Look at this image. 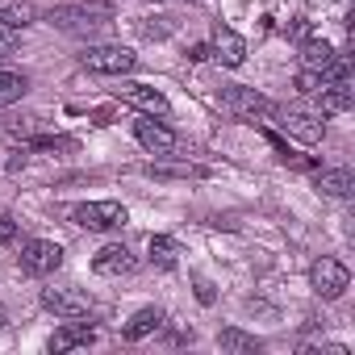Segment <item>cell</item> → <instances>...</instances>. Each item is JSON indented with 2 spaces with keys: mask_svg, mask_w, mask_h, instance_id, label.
I'll use <instances>...</instances> for the list:
<instances>
[{
  "mask_svg": "<svg viewBox=\"0 0 355 355\" xmlns=\"http://www.w3.org/2000/svg\"><path fill=\"white\" fill-rule=\"evenodd\" d=\"M80 63L96 76H130L138 67V55L130 46H117V42H96V46L80 51Z\"/></svg>",
  "mask_w": 355,
  "mask_h": 355,
  "instance_id": "cell-1",
  "label": "cell"
},
{
  "mask_svg": "<svg viewBox=\"0 0 355 355\" xmlns=\"http://www.w3.org/2000/svg\"><path fill=\"white\" fill-rule=\"evenodd\" d=\"M113 17H117L113 5H59V9H51V26H59L67 34H88L96 26H109Z\"/></svg>",
  "mask_w": 355,
  "mask_h": 355,
  "instance_id": "cell-2",
  "label": "cell"
},
{
  "mask_svg": "<svg viewBox=\"0 0 355 355\" xmlns=\"http://www.w3.org/2000/svg\"><path fill=\"white\" fill-rule=\"evenodd\" d=\"M71 222H76L80 230L105 234V230H121V226L130 222V214H125L121 201H84V205L71 209Z\"/></svg>",
  "mask_w": 355,
  "mask_h": 355,
  "instance_id": "cell-3",
  "label": "cell"
},
{
  "mask_svg": "<svg viewBox=\"0 0 355 355\" xmlns=\"http://www.w3.org/2000/svg\"><path fill=\"white\" fill-rule=\"evenodd\" d=\"M222 105L234 113V117H247V121H255V117H276V101H268L263 92H255V88H243V84H226L222 88Z\"/></svg>",
  "mask_w": 355,
  "mask_h": 355,
  "instance_id": "cell-4",
  "label": "cell"
},
{
  "mask_svg": "<svg viewBox=\"0 0 355 355\" xmlns=\"http://www.w3.org/2000/svg\"><path fill=\"white\" fill-rule=\"evenodd\" d=\"M309 284H313V293H318L322 301H334V297H343V293H347L351 272H347V263H343V259L322 255V259L309 268Z\"/></svg>",
  "mask_w": 355,
  "mask_h": 355,
  "instance_id": "cell-5",
  "label": "cell"
},
{
  "mask_svg": "<svg viewBox=\"0 0 355 355\" xmlns=\"http://www.w3.org/2000/svg\"><path fill=\"white\" fill-rule=\"evenodd\" d=\"M134 138H138L150 155H159V159H167V155L180 150V134H175L171 125H163V121H155L150 113H146L142 121H134Z\"/></svg>",
  "mask_w": 355,
  "mask_h": 355,
  "instance_id": "cell-6",
  "label": "cell"
},
{
  "mask_svg": "<svg viewBox=\"0 0 355 355\" xmlns=\"http://www.w3.org/2000/svg\"><path fill=\"white\" fill-rule=\"evenodd\" d=\"M59 263H63V247L51 239H30L21 247V272H30V276H51Z\"/></svg>",
  "mask_w": 355,
  "mask_h": 355,
  "instance_id": "cell-7",
  "label": "cell"
},
{
  "mask_svg": "<svg viewBox=\"0 0 355 355\" xmlns=\"http://www.w3.org/2000/svg\"><path fill=\"white\" fill-rule=\"evenodd\" d=\"M276 117H280V130H284L288 138L305 142V146H318V142L326 138V121H322V117H313V113H301V109L280 113V109H276Z\"/></svg>",
  "mask_w": 355,
  "mask_h": 355,
  "instance_id": "cell-8",
  "label": "cell"
},
{
  "mask_svg": "<svg viewBox=\"0 0 355 355\" xmlns=\"http://www.w3.org/2000/svg\"><path fill=\"white\" fill-rule=\"evenodd\" d=\"M92 272H96V276H134V272H138V259L130 255V247L109 243V247H101V251H96Z\"/></svg>",
  "mask_w": 355,
  "mask_h": 355,
  "instance_id": "cell-9",
  "label": "cell"
},
{
  "mask_svg": "<svg viewBox=\"0 0 355 355\" xmlns=\"http://www.w3.org/2000/svg\"><path fill=\"white\" fill-rule=\"evenodd\" d=\"M42 305L55 318H88V309H92L80 288H42Z\"/></svg>",
  "mask_w": 355,
  "mask_h": 355,
  "instance_id": "cell-10",
  "label": "cell"
},
{
  "mask_svg": "<svg viewBox=\"0 0 355 355\" xmlns=\"http://www.w3.org/2000/svg\"><path fill=\"white\" fill-rule=\"evenodd\" d=\"M117 96L125 101V105H134V109H142V113H150V117H167V96L159 92V88H150V84H121L117 88Z\"/></svg>",
  "mask_w": 355,
  "mask_h": 355,
  "instance_id": "cell-11",
  "label": "cell"
},
{
  "mask_svg": "<svg viewBox=\"0 0 355 355\" xmlns=\"http://www.w3.org/2000/svg\"><path fill=\"white\" fill-rule=\"evenodd\" d=\"M209 46H214V55H218L226 67H243V63H247V42H243L230 26H222V21L214 26V42H209Z\"/></svg>",
  "mask_w": 355,
  "mask_h": 355,
  "instance_id": "cell-12",
  "label": "cell"
},
{
  "mask_svg": "<svg viewBox=\"0 0 355 355\" xmlns=\"http://www.w3.org/2000/svg\"><path fill=\"white\" fill-rule=\"evenodd\" d=\"M96 338V330L88 326V322H80V318H67L55 334H51V351L55 355H63V351H76V347H88Z\"/></svg>",
  "mask_w": 355,
  "mask_h": 355,
  "instance_id": "cell-13",
  "label": "cell"
},
{
  "mask_svg": "<svg viewBox=\"0 0 355 355\" xmlns=\"http://www.w3.org/2000/svg\"><path fill=\"white\" fill-rule=\"evenodd\" d=\"M313 189L326 197H351L355 193V175L351 167H318L313 171Z\"/></svg>",
  "mask_w": 355,
  "mask_h": 355,
  "instance_id": "cell-14",
  "label": "cell"
},
{
  "mask_svg": "<svg viewBox=\"0 0 355 355\" xmlns=\"http://www.w3.org/2000/svg\"><path fill=\"white\" fill-rule=\"evenodd\" d=\"M338 59V51L330 46V42H322V38H305V46H301V67L305 71H318V76H326V67Z\"/></svg>",
  "mask_w": 355,
  "mask_h": 355,
  "instance_id": "cell-15",
  "label": "cell"
},
{
  "mask_svg": "<svg viewBox=\"0 0 355 355\" xmlns=\"http://www.w3.org/2000/svg\"><path fill=\"white\" fill-rule=\"evenodd\" d=\"M313 96H318V109H322V113H347L351 101H355V88L343 80V84H322Z\"/></svg>",
  "mask_w": 355,
  "mask_h": 355,
  "instance_id": "cell-16",
  "label": "cell"
},
{
  "mask_svg": "<svg viewBox=\"0 0 355 355\" xmlns=\"http://www.w3.org/2000/svg\"><path fill=\"white\" fill-rule=\"evenodd\" d=\"M163 326V309H155V305H146V309H138L125 326H121V338L125 343H138V338H146V334H155Z\"/></svg>",
  "mask_w": 355,
  "mask_h": 355,
  "instance_id": "cell-17",
  "label": "cell"
},
{
  "mask_svg": "<svg viewBox=\"0 0 355 355\" xmlns=\"http://www.w3.org/2000/svg\"><path fill=\"white\" fill-rule=\"evenodd\" d=\"M146 255H150L155 268H175V263H180V243H175L171 234H150Z\"/></svg>",
  "mask_w": 355,
  "mask_h": 355,
  "instance_id": "cell-18",
  "label": "cell"
},
{
  "mask_svg": "<svg viewBox=\"0 0 355 355\" xmlns=\"http://www.w3.org/2000/svg\"><path fill=\"white\" fill-rule=\"evenodd\" d=\"M30 21H38V9L30 5V0H0V26L26 30Z\"/></svg>",
  "mask_w": 355,
  "mask_h": 355,
  "instance_id": "cell-19",
  "label": "cell"
},
{
  "mask_svg": "<svg viewBox=\"0 0 355 355\" xmlns=\"http://www.w3.org/2000/svg\"><path fill=\"white\" fill-rule=\"evenodd\" d=\"M218 347H222V351H234V355H255L263 343H259L255 334H243L239 326H226V330L218 334Z\"/></svg>",
  "mask_w": 355,
  "mask_h": 355,
  "instance_id": "cell-20",
  "label": "cell"
},
{
  "mask_svg": "<svg viewBox=\"0 0 355 355\" xmlns=\"http://www.w3.org/2000/svg\"><path fill=\"white\" fill-rule=\"evenodd\" d=\"M26 88H30L26 71H9L5 63H0V105H13V101H21V96H26Z\"/></svg>",
  "mask_w": 355,
  "mask_h": 355,
  "instance_id": "cell-21",
  "label": "cell"
},
{
  "mask_svg": "<svg viewBox=\"0 0 355 355\" xmlns=\"http://www.w3.org/2000/svg\"><path fill=\"white\" fill-rule=\"evenodd\" d=\"M146 175L155 180H189V175H205V167H193V163H180V167H163V163H150Z\"/></svg>",
  "mask_w": 355,
  "mask_h": 355,
  "instance_id": "cell-22",
  "label": "cell"
},
{
  "mask_svg": "<svg viewBox=\"0 0 355 355\" xmlns=\"http://www.w3.org/2000/svg\"><path fill=\"white\" fill-rule=\"evenodd\" d=\"M26 146L30 150H76V138H63V134H30Z\"/></svg>",
  "mask_w": 355,
  "mask_h": 355,
  "instance_id": "cell-23",
  "label": "cell"
},
{
  "mask_svg": "<svg viewBox=\"0 0 355 355\" xmlns=\"http://www.w3.org/2000/svg\"><path fill=\"white\" fill-rule=\"evenodd\" d=\"M318 88H322V76H318V71H305V67H301V71H297V92H301V96H313Z\"/></svg>",
  "mask_w": 355,
  "mask_h": 355,
  "instance_id": "cell-24",
  "label": "cell"
},
{
  "mask_svg": "<svg viewBox=\"0 0 355 355\" xmlns=\"http://www.w3.org/2000/svg\"><path fill=\"white\" fill-rule=\"evenodd\" d=\"M9 243H17V222L13 214H0V247H9Z\"/></svg>",
  "mask_w": 355,
  "mask_h": 355,
  "instance_id": "cell-25",
  "label": "cell"
},
{
  "mask_svg": "<svg viewBox=\"0 0 355 355\" xmlns=\"http://www.w3.org/2000/svg\"><path fill=\"white\" fill-rule=\"evenodd\" d=\"M193 288H197V301H201V305H214L218 293H214V284H209L205 276H193Z\"/></svg>",
  "mask_w": 355,
  "mask_h": 355,
  "instance_id": "cell-26",
  "label": "cell"
},
{
  "mask_svg": "<svg viewBox=\"0 0 355 355\" xmlns=\"http://www.w3.org/2000/svg\"><path fill=\"white\" fill-rule=\"evenodd\" d=\"M13 46H17V30L13 26H0V59H5Z\"/></svg>",
  "mask_w": 355,
  "mask_h": 355,
  "instance_id": "cell-27",
  "label": "cell"
},
{
  "mask_svg": "<svg viewBox=\"0 0 355 355\" xmlns=\"http://www.w3.org/2000/svg\"><path fill=\"white\" fill-rule=\"evenodd\" d=\"M189 59H193V63H205V59H214V46H209V42H197V46L189 51Z\"/></svg>",
  "mask_w": 355,
  "mask_h": 355,
  "instance_id": "cell-28",
  "label": "cell"
}]
</instances>
